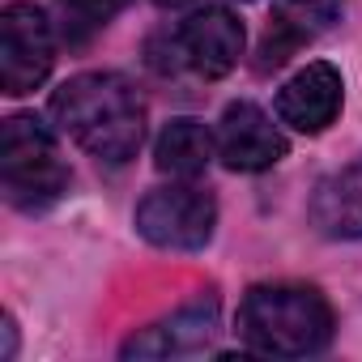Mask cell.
<instances>
[{
    "mask_svg": "<svg viewBox=\"0 0 362 362\" xmlns=\"http://www.w3.org/2000/svg\"><path fill=\"white\" fill-rule=\"evenodd\" d=\"M56 128L98 162L124 166L145 141V107L119 73H77L52 94Z\"/></svg>",
    "mask_w": 362,
    "mask_h": 362,
    "instance_id": "6da1fadb",
    "label": "cell"
},
{
    "mask_svg": "<svg viewBox=\"0 0 362 362\" xmlns=\"http://www.w3.org/2000/svg\"><path fill=\"white\" fill-rule=\"evenodd\" d=\"M332 307L315 286L269 281L252 286L239 303V337L269 358H307L332 341Z\"/></svg>",
    "mask_w": 362,
    "mask_h": 362,
    "instance_id": "7a4b0ae2",
    "label": "cell"
},
{
    "mask_svg": "<svg viewBox=\"0 0 362 362\" xmlns=\"http://www.w3.org/2000/svg\"><path fill=\"white\" fill-rule=\"evenodd\" d=\"M0 175L18 209H47L69 188V166L56 136L35 115H9L0 132Z\"/></svg>",
    "mask_w": 362,
    "mask_h": 362,
    "instance_id": "3957f363",
    "label": "cell"
},
{
    "mask_svg": "<svg viewBox=\"0 0 362 362\" xmlns=\"http://www.w3.org/2000/svg\"><path fill=\"white\" fill-rule=\"evenodd\" d=\"M218 201L197 184L153 188L136 205V235L162 252H201L214 239Z\"/></svg>",
    "mask_w": 362,
    "mask_h": 362,
    "instance_id": "277c9868",
    "label": "cell"
},
{
    "mask_svg": "<svg viewBox=\"0 0 362 362\" xmlns=\"http://www.w3.org/2000/svg\"><path fill=\"white\" fill-rule=\"evenodd\" d=\"M52 64H56V39L43 9L22 5V0L0 9V86H5V94L22 98L39 90Z\"/></svg>",
    "mask_w": 362,
    "mask_h": 362,
    "instance_id": "5b68a950",
    "label": "cell"
},
{
    "mask_svg": "<svg viewBox=\"0 0 362 362\" xmlns=\"http://www.w3.org/2000/svg\"><path fill=\"white\" fill-rule=\"evenodd\" d=\"M290 153L286 145V132L273 124V115L247 98L239 103H226L222 119H218V158L230 166V170H243V175H256V170H269L277 166L281 158Z\"/></svg>",
    "mask_w": 362,
    "mask_h": 362,
    "instance_id": "8992f818",
    "label": "cell"
},
{
    "mask_svg": "<svg viewBox=\"0 0 362 362\" xmlns=\"http://www.w3.org/2000/svg\"><path fill=\"white\" fill-rule=\"evenodd\" d=\"M175 43H179V60H184L192 73L214 81V77H226L239 64L247 30L226 5H205L175 30Z\"/></svg>",
    "mask_w": 362,
    "mask_h": 362,
    "instance_id": "52a82bcc",
    "label": "cell"
},
{
    "mask_svg": "<svg viewBox=\"0 0 362 362\" xmlns=\"http://www.w3.org/2000/svg\"><path fill=\"white\" fill-rule=\"evenodd\" d=\"M341 98H345V81H341L337 64L311 60L307 69H298V73L277 90V119L290 124L294 132L315 136V132H324L328 124H337Z\"/></svg>",
    "mask_w": 362,
    "mask_h": 362,
    "instance_id": "ba28073f",
    "label": "cell"
},
{
    "mask_svg": "<svg viewBox=\"0 0 362 362\" xmlns=\"http://www.w3.org/2000/svg\"><path fill=\"white\" fill-rule=\"evenodd\" d=\"M218 337V303H192V307H179L175 315L132 332L124 341V358H188L209 349V341Z\"/></svg>",
    "mask_w": 362,
    "mask_h": 362,
    "instance_id": "9c48e42d",
    "label": "cell"
},
{
    "mask_svg": "<svg viewBox=\"0 0 362 362\" xmlns=\"http://www.w3.org/2000/svg\"><path fill=\"white\" fill-rule=\"evenodd\" d=\"M345 0H273V18L264 30V47H260V69L286 64L290 52H298L303 43L320 39L324 30H332L341 22Z\"/></svg>",
    "mask_w": 362,
    "mask_h": 362,
    "instance_id": "30bf717a",
    "label": "cell"
},
{
    "mask_svg": "<svg viewBox=\"0 0 362 362\" xmlns=\"http://www.w3.org/2000/svg\"><path fill=\"white\" fill-rule=\"evenodd\" d=\"M307 218L328 239H362V158L332 170L315 188Z\"/></svg>",
    "mask_w": 362,
    "mask_h": 362,
    "instance_id": "8fae6325",
    "label": "cell"
},
{
    "mask_svg": "<svg viewBox=\"0 0 362 362\" xmlns=\"http://www.w3.org/2000/svg\"><path fill=\"white\" fill-rule=\"evenodd\" d=\"M214 153H218V136L201 119H188V115L170 119L158 132V141H153V166L162 175H175V179L205 175V166L214 162Z\"/></svg>",
    "mask_w": 362,
    "mask_h": 362,
    "instance_id": "7c38bea8",
    "label": "cell"
},
{
    "mask_svg": "<svg viewBox=\"0 0 362 362\" xmlns=\"http://www.w3.org/2000/svg\"><path fill=\"white\" fill-rule=\"evenodd\" d=\"M115 9H119V0H56L60 35L69 43H86L115 18Z\"/></svg>",
    "mask_w": 362,
    "mask_h": 362,
    "instance_id": "4fadbf2b",
    "label": "cell"
},
{
    "mask_svg": "<svg viewBox=\"0 0 362 362\" xmlns=\"http://www.w3.org/2000/svg\"><path fill=\"white\" fill-rule=\"evenodd\" d=\"M158 5H188V0H158Z\"/></svg>",
    "mask_w": 362,
    "mask_h": 362,
    "instance_id": "5bb4252c",
    "label": "cell"
}]
</instances>
